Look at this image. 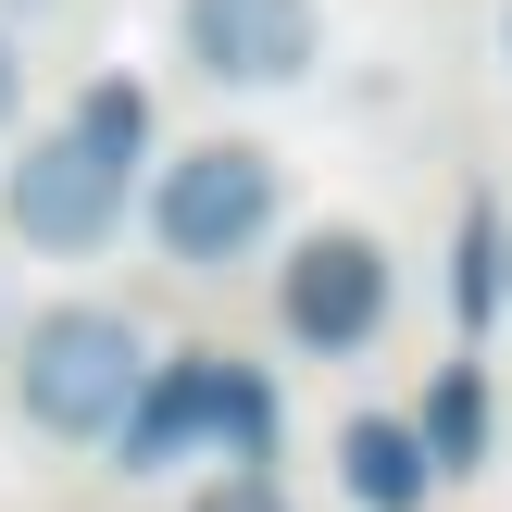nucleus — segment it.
<instances>
[{
    "label": "nucleus",
    "instance_id": "obj_6",
    "mask_svg": "<svg viewBox=\"0 0 512 512\" xmlns=\"http://www.w3.org/2000/svg\"><path fill=\"white\" fill-rule=\"evenodd\" d=\"M200 413H213V350H188V363H150V375H138V400H125V425H113L125 475H163L175 450L200 438Z\"/></svg>",
    "mask_w": 512,
    "mask_h": 512
},
{
    "label": "nucleus",
    "instance_id": "obj_4",
    "mask_svg": "<svg viewBox=\"0 0 512 512\" xmlns=\"http://www.w3.org/2000/svg\"><path fill=\"white\" fill-rule=\"evenodd\" d=\"M0 225H13L25 250H100L125 225V175L88 163L75 138H25V163L0 175Z\"/></svg>",
    "mask_w": 512,
    "mask_h": 512
},
{
    "label": "nucleus",
    "instance_id": "obj_3",
    "mask_svg": "<svg viewBox=\"0 0 512 512\" xmlns=\"http://www.w3.org/2000/svg\"><path fill=\"white\" fill-rule=\"evenodd\" d=\"M275 313H288L300 350H363L375 325H388V250H375L363 225H313V238L288 250Z\"/></svg>",
    "mask_w": 512,
    "mask_h": 512
},
{
    "label": "nucleus",
    "instance_id": "obj_8",
    "mask_svg": "<svg viewBox=\"0 0 512 512\" xmlns=\"http://www.w3.org/2000/svg\"><path fill=\"white\" fill-rule=\"evenodd\" d=\"M413 450H425V475H475V463H488V388H475V363H450L438 388H425Z\"/></svg>",
    "mask_w": 512,
    "mask_h": 512
},
{
    "label": "nucleus",
    "instance_id": "obj_16",
    "mask_svg": "<svg viewBox=\"0 0 512 512\" xmlns=\"http://www.w3.org/2000/svg\"><path fill=\"white\" fill-rule=\"evenodd\" d=\"M500 50H512V13H500Z\"/></svg>",
    "mask_w": 512,
    "mask_h": 512
},
{
    "label": "nucleus",
    "instance_id": "obj_1",
    "mask_svg": "<svg viewBox=\"0 0 512 512\" xmlns=\"http://www.w3.org/2000/svg\"><path fill=\"white\" fill-rule=\"evenodd\" d=\"M138 375H150V338L125 313H100V300L38 313L25 350H13V400H25V425H50V438H113L125 400H138Z\"/></svg>",
    "mask_w": 512,
    "mask_h": 512
},
{
    "label": "nucleus",
    "instance_id": "obj_9",
    "mask_svg": "<svg viewBox=\"0 0 512 512\" xmlns=\"http://www.w3.org/2000/svg\"><path fill=\"white\" fill-rule=\"evenodd\" d=\"M63 138L75 150H88V163H138V150H150V88H138V75H100V88L88 100H75V125H63Z\"/></svg>",
    "mask_w": 512,
    "mask_h": 512
},
{
    "label": "nucleus",
    "instance_id": "obj_14",
    "mask_svg": "<svg viewBox=\"0 0 512 512\" xmlns=\"http://www.w3.org/2000/svg\"><path fill=\"white\" fill-rule=\"evenodd\" d=\"M500 300H512V225H500Z\"/></svg>",
    "mask_w": 512,
    "mask_h": 512
},
{
    "label": "nucleus",
    "instance_id": "obj_5",
    "mask_svg": "<svg viewBox=\"0 0 512 512\" xmlns=\"http://www.w3.org/2000/svg\"><path fill=\"white\" fill-rule=\"evenodd\" d=\"M188 63L225 75V88H288V75H313V0H188Z\"/></svg>",
    "mask_w": 512,
    "mask_h": 512
},
{
    "label": "nucleus",
    "instance_id": "obj_15",
    "mask_svg": "<svg viewBox=\"0 0 512 512\" xmlns=\"http://www.w3.org/2000/svg\"><path fill=\"white\" fill-rule=\"evenodd\" d=\"M0 13H50V0H0Z\"/></svg>",
    "mask_w": 512,
    "mask_h": 512
},
{
    "label": "nucleus",
    "instance_id": "obj_2",
    "mask_svg": "<svg viewBox=\"0 0 512 512\" xmlns=\"http://www.w3.org/2000/svg\"><path fill=\"white\" fill-rule=\"evenodd\" d=\"M150 225H163L175 263H238V250L275 225V150H250V138H200L188 163H163Z\"/></svg>",
    "mask_w": 512,
    "mask_h": 512
},
{
    "label": "nucleus",
    "instance_id": "obj_13",
    "mask_svg": "<svg viewBox=\"0 0 512 512\" xmlns=\"http://www.w3.org/2000/svg\"><path fill=\"white\" fill-rule=\"evenodd\" d=\"M13 100H25V50L0 38V125H13Z\"/></svg>",
    "mask_w": 512,
    "mask_h": 512
},
{
    "label": "nucleus",
    "instance_id": "obj_10",
    "mask_svg": "<svg viewBox=\"0 0 512 512\" xmlns=\"http://www.w3.org/2000/svg\"><path fill=\"white\" fill-rule=\"evenodd\" d=\"M200 438H213L225 463H275V388L250 363H213V413H200Z\"/></svg>",
    "mask_w": 512,
    "mask_h": 512
},
{
    "label": "nucleus",
    "instance_id": "obj_7",
    "mask_svg": "<svg viewBox=\"0 0 512 512\" xmlns=\"http://www.w3.org/2000/svg\"><path fill=\"white\" fill-rule=\"evenodd\" d=\"M338 475H350L363 512H425V488H438L400 413H350V425H338Z\"/></svg>",
    "mask_w": 512,
    "mask_h": 512
},
{
    "label": "nucleus",
    "instance_id": "obj_11",
    "mask_svg": "<svg viewBox=\"0 0 512 512\" xmlns=\"http://www.w3.org/2000/svg\"><path fill=\"white\" fill-rule=\"evenodd\" d=\"M450 300H463V313H500V225L488 213L463 225V275H450Z\"/></svg>",
    "mask_w": 512,
    "mask_h": 512
},
{
    "label": "nucleus",
    "instance_id": "obj_12",
    "mask_svg": "<svg viewBox=\"0 0 512 512\" xmlns=\"http://www.w3.org/2000/svg\"><path fill=\"white\" fill-rule=\"evenodd\" d=\"M188 512H288V500H275V475H263V463H225V475H213V488H200Z\"/></svg>",
    "mask_w": 512,
    "mask_h": 512
}]
</instances>
